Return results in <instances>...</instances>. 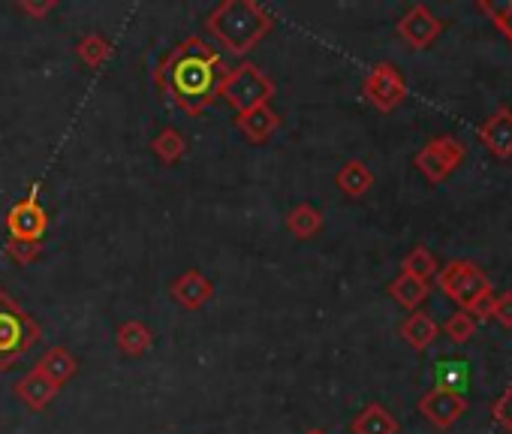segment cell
I'll return each mask as SVG.
<instances>
[{"mask_svg":"<svg viewBox=\"0 0 512 434\" xmlns=\"http://www.w3.org/2000/svg\"><path fill=\"white\" fill-rule=\"evenodd\" d=\"M172 61V70L157 76L160 82L169 76V91L175 97L178 106H184L190 115L202 112L214 94H217V64H220V55L214 49H208L202 40H187L181 43L169 58L166 64Z\"/></svg>","mask_w":512,"mask_h":434,"instance_id":"6da1fadb","label":"cell"},{"mask_svg":"<svg viewBox=\"0 0 512 434\" xmlns=\"http://www.w3.org/2000/svg\"><path fill=\"white\" fill-rule=\"evenodd\" d=\"M205 28L223 49L244 55L272 31V16L253 0H226L211 10Z\"/></svg>","mask_w":512,"mask_h":434,"instance_id":"7a4b0ae2","label":"cell"},{"mask_svg":"<svg viewBox=\"0 0 512 434\" xmlns=\"http://www.w3.org/2000/svg\"><path fill=\"white\" fill-rule=\"evenodd\" d=\"M437 287L467 314L488 317L491 308V281L467 260H452L437 269Z\"/></svg>","mask_w":512,"mask_h":434,"instance_id":"3957f363","label":"cell"},{"mask_svg":"<svg viewBox=\"0 0 512 434\" xmlns=\"http://www.w3.org/2000/svg\"><path fill=\"white\" fill-rule=\"evenodd\" d=\"M217 97H223L232 109L244 115L250 109L269 106V100L275 97V82L256 64H241L217 82Z\"/></svg>","mask_w":512,"mask_h":434,"instance_id":"277c9868","label":"cell"},{"mask_svg":"<svg viewBox=\"0 0 512 434\" xmlns=\"http://www.w3.org/2000/svg\"><path fill=\"white\" fill-rule=\"evenodd\" d=\"M37 341L40 326L7 293H0V368H10L13 359Z\"/></svg>","mask_w":512,"mask_h":434,"instance_id":"5b68a950","label":"cell"},{"mask_svg":"<svg viewBox=\"0 0 512 434\" xmlns=\"http://www.w3.org/2000/svg\"><path fill=\"white\" fill-rule=\"evenodd\" d=\"M461 160H464V145L452 136H437L416 154V169L431 184H437V181L449 178L461 166Z\"/></svg>","mask_w":512,"mask_h":434,"instance_id":"8992f818","label":"cell"},{"mask_svg":"<svg viewBox=\"0 0 512 434\" xmlns=\"http://www.w3.org/2000/svg\"><path fill=\"white\" fill-rule=\"evenodd\" d=\"M362 94H365V100H368L374 109L392 112L395 106L404 103L407 85H404V76L398 73V67H392V64H377V67L365 76Z\"/></svg>","mask_w":512,"mask_h":434,"instance_id":"52a82bcc","label":"cell"},{"mask_svg":"<svg viewBox=\"0 0 512 434\" xmlns=\"http://www.w3.org/2000/svg\"><path fill=\"white\" fill-rule=\"evenodd\" d=\"M7 227H10V236L19 239V242H40L46 227H49V217H46V208L40 205L37 199V190L25 199H19L10 214H7Z\"/></svg>","mask_w":512,"mask_h":434,"instance_id":"ba28073f","label":"cell"},{"mask_svg":"<svg viewBox=\"0 0 512 434\" xmlns=\"http://www.w3.org/2000/svg\"><path fill=\"white\" fill-rule=\"evenodd\" d=\"M464 410H467L464 395H461V392H452V389H443V386H434V389L425 392L422 401H419V413H422L431 425H437V428L455 425V422L464 416Z\"/></svg>","mask_w":512,"mask_h":434,"instance_id":"9c48e42d","label":"cell"},{"mask_svg":"<svg viewBox=\"0 0 512 434\" xmlns=\"http://www.w3.org/2000/svg\"><path fill=\"white\" fill-rule=\"evenodd\" d=\"M443 31V22L422 4L410 7L404 13V19L398 22V37L410 46V49H428Z\"/></svg>","mask_w":512,"mask_h":434,"instance_id":"30bf717a","label":"cell"},{"mask_svg":"<svg viewBox=\"0 0 512 434\" xmlns=\"http://www.w3.org/2000/svg\"><path fill=\"white\" fill-rule=\"evenodd\" d=\"M479 139L482 145L497 157V160H509L512 157V109L500 106L482 127H479Z\"/></svg>","mask_w":512,"mask_h":434,"instance_id":"8fae6325","label":"cell"},{"mask_svg":"<svg viewBox=\"0 0 512 434\" xmlns=\"http://www.w3.org/2000/svg\"><path fill=\"white\" fill-rule=\"evenodd\" d=\"M169 293H172V299L181 302L184 308H202V305L214 296V284H211L202 272L190 269V272H184L181 278L172 281Z\"/></svg>","mask_w":512,"mask_h":434,"instance_id":"7c38bea8","label":"cell"},{"mask_svg":"<svg viewBox=\"0 0 512 434\" xmlns=\"http://www.w3.org/2000/svg\"><path fill=\"white\" fill-rule=\"evenodd\" d=\"M58 392H61V386H55L52 380H46L37 368H34V371H28V374L16 383V395H19L31 410H43V407H49V404L58 398Z\"/></svg>","mask_w":512,"mask_h":434,"instance_id":"4fadbf2b","label":"cell"},{"mask_svg":"<svg viewBox=\"0 0 512 434\" xmlns=\"http://www.w3.org/2000/svg\"><path fill=\"white\" fill-rule=\"evenodd\" d=\"M278 127H281V115L269 106H260V109H250V112L238 115V130L256 145L266 142Z\"/></svg>","mask_w":512,"mask_h":434,"instance_id":"5bb4252c","label":"cell"},{"mask_svg":"<svg viewBox=\"0 0 512 434\" xmlns=\"http://www.w3.org/2000/svg\"><path fill=\"white\" fill-rule=\"evenodd\" d=\"M46 380H52L55 386H64L76 371H79V359L73 353H67L64 347H52L40 356V362L34 365Z\"/></svg>","mask_w":512,"mask_h":434,"instance_id":"9a60e30c","label":"cell"},{"mask_svg":"<svg viewBox=\"0 0 512 434\" xmlns=\"http://www.w3.org/2000/svg\"><path fill=\"white\" fill-rule=\"evenodd\" d=\"M353 434H398V419L383 404H368L353 419Z\"/></svg>","mask_w":512,"mask_h":434,"instance_id":"2e32d148","label":"cell"},{"mask_svg":"<svg viewBox=\"0 0 512 434\" xmlns=\"http://www.w3.org/2000/svg\"><path fill=\"white\" fill-rule=\"evenodd\" d=\"M401 338H404L413 350H425V347H431L434 338H437V323H434L428 314L413 311V314L401 323Z\"/></svg>","mask_w":512,"mask_h":434,"instance_id":"e0dca14e","label":"cell"},{"mask_svg":"<svg viewBox=\"0 0 512 434\" xmlns=\"http://www.w3.org/2000/svg\"><path fill=\"white\" fill-rule=\"evenodd\" d=\"M335 181H338V187L347 193V196H365L368 190H371V184H374V175H371V169L362 163V160H350V163H344L341 166V172L335 175Z\"/></svg>","mask_w":512,"mask_h":434,"instance_id":"ac0fdd59","label":"cell"},{"mask_svg":"<svg viewBox=\"0 0 512 434\" xmlns=\"http://www.w3.org/2000/svg\"><path fill=\"white\" fill-rule=\"evenodd\" d=\"M389 296H392L401 308L416 311V308L428 299V284L419 281V278H413V275H404V272H401V275L389 284Z\"/></svg>","mask_w":512,"mask_h":434,"instance_id":"d6986e66","label":"cell"},{"mask_svg":"<svg viewBox=\"0 0 512 434\" xmlns=\"http://www.w3.org/2000/svg\"><path fill=\"white\" fill-rule=\"evenodd\" d=\"M287 227H290V233H293V236H299V239H311V236H317V233L323 230V214H320L314 205L302 202V205H296V208L290 211Z\"/></svg>","mask_w":512,"mask_h":434,"instance_id":"ffe728a7","label":"cell"},{"mask_svg":"<svg viewBox=\"0 0 512 434\" xmlns=\"http://www.w3.org/2000/svg\"><path fill=\"white\" fill-rule=\"evenodd\" d=\"M154 335L148 326H142L139 320H130L118 329V350L127 353V356H142L148 347H151Z\"/></svg>","mask_w":512,"mask_h":434,"instance_id":"44dd1931","label":"cell"},{"mask_svg":"<svg viewBox=\"0 0 512 434\" xmlns=\"http://www.w3.org/2000/svg\"><path fill=\"white\" fill-rule=\"evenodd\" d=\"M151 148H154V154H157L163 163H175V160H181L184 151H187L184 136H181L178 130H172V127H166V130L151 142Z\"/></svg>","mask_w":512,"mask_h":434,"instance_id":"7402d4cb","label":"cell"},{"mask_svg":"<svg viewBox=\"0 0 512 434\" xmlns=\"http://www.w3.org/2000/svg\"><path fill=\"white\" fill-rule=\"evenodd\" d=\"M404 275H413V278H419V281L428 284V278L437 275V260H434V254L425 251V248H413V251L404 257Z\"/></svg>","mask_w":512,"mask_h":434,"instance_id":"603a6c76","label":"cell"},{"mask_svg":"<svg viewBox=\"0 0 512 434\" xmlns=\"http://www.w3.org/2000/svg\"><path fill=\"white\" fill-rule=\"evenodd\" d=\"M79 58L88 64V67H100V64H106L109 61V55H112V46H109V40H103L100 34H88L82 43H79Z\"/></svg>","mask_w":512,"mask_h":434,"instance_id":"cb8c5ba5","label":"cell"},{"mask_svg":"<svg viewBox=\"0 0 512 434\" xmlns=\"http://www.w3.org/2000/svg\"><path fill=\"white\" fill-rule=\"evenodd\" d=\"M464 377H467V365H464V359H443V362L437 365V380H440V386H443V389L458 392V389H461V383H464Z\"/></svg>","mask_w":512,"mask_h":434,"instance_id":"d4e9b609","label":"cell"},{"mask_svg":"<svg viewBox=\"0 0 512 434\" xmlns=\"http://www.w3.org/2000/svg\"><path fill=\"white\" fill-rule=\"evenodd\" d=\"M473 332H476V320H473L467 311H458V314H452V317L446 320V335H449V341H455V344L470 341Z\"/></svg>","mask_w":512,"mask_h":434,"instance_id":"484cf974","label":"cell"},{"mask_svg":"<svg viewBox=\"0 0 512 434\" xmlns=\"http://www.w3.org/2000/svg\"><path fill=\"white\" fill-rule=\"evenodd\" d=\"M479 10L485 16H491L497 31L512 43V0H509V4H479Z\"/></svg>","mask_w":512,"mask_h":434,"instance_id":"4316f807","label":"cell"},{"mask_svg":"<svg viewBox=\"0 0 512 434\" xmlns=\"http://www.w3.org/2000/svg\"><path fill=\"white\" fill-rule=\"evenodd\" d=\"M488 317L497 320L500 326L512 329V293H500V296H491V308H488Z\"/></svg>","mask_w":512,"mask_h":434,"instance_id":"83f0119b","label":"cell"},{"mask_svg":"<svg viewBox=\"0 0 512 434\" xmlns=\"http://www.w3.org/2000/svg\"><path fill=\"white\" fill-rule=\"evenodd\" d=\"M7 254H10L13 260H19L22 266H28V263H34V260L43 254V242H19V239H13V242L7 245Z\"/></svg>","mask_w":512,"mask_h":434,"instance_id":"f1b7e54d","label":"cell"},{"mask_svg":"<svg viewBox=\"0 0 512 434\" xmlns=\"http://www.w3.org/2000/svg\"><path fill=\"white\" fill-rule=\"evenodd\" d=\"M491 416L512 434V386H506V392L494 401V407H491Z\"/></svg>","mask_w":512,"mask_h":434,"instance_id":"f546056e","label":"cell"},{"mask_svg":"<svg viewBox=\"0 0 512 434\" xmlns=\"http://www.w3.org/2000/svg\"><path fill=\"white\" fill-rule=\"evenodd\" d=\"M28 16H46L49 10H55V0H46V4H31V0H28V4H19Z\"/></svg>","mask_w":512,"mask_h":434,"instance_id":"4dcf8cb0","label":"cell"},{"mask_svg":"<svg viewBox=\"0 0 512 434\" xmlns=\"http://www.w3.org/2000/svg\"><path fill=\"white\" fill-rule=\"evenodd\" d=\"M305 434H326L323 428H311V431H305Z\"/></svg>","mask_w":512,"mask_h":434,"instance_id":"1f68e13d","label":"cell"}]
</instances>
